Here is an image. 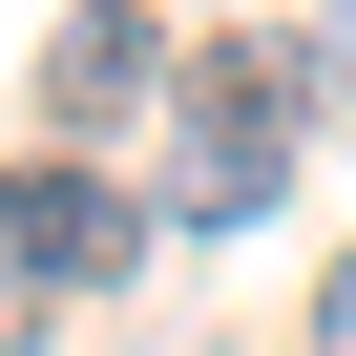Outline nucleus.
I'll use <instances>...</instances> for the list:
<instances>
[{
	"label": "nucleus",
	"instance_id": "obj_1",
	"mask_svg": "<svg viewBox=\"0 0 356 356\" xmlns=\"http://www.w3.org/2000/svg\"><path fill=\"white\" fill-rule=\"evenodd\" d=\"M293 105H335V84H314V42L231 22L189 84H168V168H147V231H252V210L293 189Z\"/></svg>",
	"mask_w": 356,
	"mask_h": 356
},
{
	"label": "nucleus",
	"instance_id": "obj_2",
	"mask_svg": "<svg viewBox=\"0 0 356 356\" xmlns=\"http://www.w3.org/2000/svg\"><path fill=\"white\" fill-rule=\"evenodd\" d=\"M168 231L147 189H105V168H0V314H42V293H126Z\"/></svg>",
	"mask_w": 356,
	"mask_h": 356
},
{
	"label": "nucleus",
	"instance_id": "obj_4",
	"mask_svg": "<svg viewBox=\"0 0 356 356\" xmlns=\"http://www.w3.org/2000/svg\"><path fill=\"white\" fill-rule=\"evenodd\" d=\"M314 84H335V126H356V0H314Z\"/></svg>",
	"mask_w": 356,
	"mask_h": 356
},
{
	"label": "nucleus",
	"instance_id": "obj_5",
	"mask_svg": "<svg viewBox=\"0 0 356 356\" xmlns=\"http://www.w3.org/2000/svg\"><path fill=\"white\" fill-rule=\"evenodd\" d=\"M314 356H356V252H335V293H314Z\"/></svg>",
	"mask_w": 356,
	"mask_h": 356
},
{
	"label": "nucleus",
	"instance_id": "obj_3",
	"mask_svg": "<svg viewBox=\"0 0 356 356\" xmlns=\"http://www.w3.org/2000/svg\"><path fill=\"white\" fill-rule=\"evenodd\" d=\"M147 84H168V0H84V22L42 42V105H63V126H126Z\"/></svg>",
	"mask_w": 356,
	"mask_h": 356
}]
</instances>
